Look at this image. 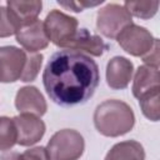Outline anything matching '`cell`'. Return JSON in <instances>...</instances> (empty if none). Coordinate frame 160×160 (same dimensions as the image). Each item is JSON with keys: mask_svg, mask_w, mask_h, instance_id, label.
I'll return each instance as SVG.
<instances>
[{"mask_svg": "<svg viewBox=\"0 0 160 160\" xmlns=\"http://www.w3.org/2000/svg\"><path fill=\"white\" fill-rule=\"evenodd\" d=\"M16 128V144L21 146H31L41 140L45 134V122L36 115L20 114L12 118Z\"/></svg>", "mask_w": 160, "mask_h": 160, "instance_id": "obj_8", "label": "cell"}, {"mask_svg": "<svg viewBox=\"0 0 160 160\" xmlns=\"http://www.w3.org/2000/svg\"><path fill=\"white\" fill-rule=\"evenodd\" d=\"M160 84H159V69L148 66V65H141L135 72L134 76V82H132V95L136 99H140L142 95L159 90Z\"/></svg>", "mask_w": 160, "mask_h": 160, "instance_id": "obj_14", "label": "cell"}, {"mask_svg": "<svg viewBox=\"0 0 160 160\" xmlns=\"http://www.w3.org/2000/svg\"><path fill=\"white\" fill-rule=\"evenodd\" d=\"M160 90V89H159ZM159 90L150 91L139 99L142 114L151 121H158L160 118V92Z\"/></svg>", "mask_w": 160, "mask_h": 160, "instance_id": "obj_16", "label": "cell"}, {"mask_svg": "<svg viewBox=\"0 0 160 160\" xmlns=\"http://www.w3.org/2000/svg\"><path fill=\"white\" fill-rule=\"evenodd\" d=\"M102 0L100 1H95V2H91V1H70V2H60L59 4L66 9H70L72 11H76V12H80L82 11L84 8H89V6H96L99 4H101Z\"/></svg>", "mask_w": 160, "mask_h": 160, "instance_id": "obj_22", "label": "cell"}, {"mask_svg": "<svg viewBox=\"0 0 160 160\" xmlns=\"http://www.w3.org/2000/svg\"><path fill=\"white\" fill-rule=\"evenodd\" d=\"M42 59H44V56L39 52H28L25 69H24V72L21 75L20 81H24V82L34 81L36 79L40 69H41Z\"/></svg>", "mask_w": 160, "mask_h": 160, "instance_id": "obj_20", "label": "cell"}, {"mask_svg": "<svg viewBox=\"0 0 160 160\" xmlns=\"http://www.w3.org/2000/svg\"><path fill=\"white\" fill-rule=\"evenodd\" d=\"M15 108L20 114H32L39 118L48 110L42 94L35 86H22L19 89L15 96Z\"/></svg>", "mask_w": 160, "mask_h": 160, "instance_id": "obj_11", "label": "cell"}, {"mask_svg": "<svg viewBox=\"0 0 160 160\" xmlns=\"http://www.w3.org/2000/svg\"><path fill=\"white\" fill-rule=\"evenodd\" d=\"M105 160H145V150L139 141L126 140L115 144L108 151Z\"/></svg>", "mask_w": 160, "mask_h": 160, "instance_id": "obj_15", "label": "cell"}, {"mask_svg": "<svg viewBox=\"0 0 160 160\" xmlns=\"http://www.w3.org/2000/svg\"><path fill=\"white\" fill-rule=\"evenodd\" d=\"M99 80V66L89 55L66 49L54 52L42 72L46 94L60 106L86 102L94 95Z\"/></svg>", "mask_w": 160, "mask_h": 160, "instance_id": "obj_1", "label": "cell"}, {"mask_svg": "<svg viewBox=\"0 0 160 160\" xmlns=\"http://www.w3.org/2000/svg\"><path fill=\"white\" fill-rule=\"evenodd\" d=\"M106 49L108 45L100 36L91 34L88 29L84 28L78 29L76 34L66 48V50H75L82 54L86 52L92 56H101Z\"/></svg>", "mask_w": 160, "mask_h": 160, "instance_id": "obj_13", "label": "cell"}, {"mask_svg": "<svg viewBox=\"0 0 160 160\" xmlns=\"http://www.w3.org/2000/svg\"><path fill=\"white\" fill-rule=\"evenodd\" d=\"M50 160H78L85 149L82 135L74 129L56 131L46 145Z\"/></svg>", "mask_w": 160, "mask_h": 160, "instance_id": "obj_3", "label": "cell"}, {"mask_svg": "<svg viewBox=\"0 0 160 160\" xmlns=\"http://www.w3.org/2000/svg\"><path fill=\"white\" fill-rule=\"evenodd\" d=\"M134 74L132 62L124 56H114L106 65V82L114 90L128 88Z\"/></svg>", "mask_w": 160, "mask_h": 160, "instance_id": "obj_10", "label": "cell"}, {"mask_svg": "<svg viewBox=\"0 0 160 160\" xmlns=\"http://www.w3.org/2000/svg\"><path fill=\"white\" fill-rule=\"evenodd\" d=\"M5 8L8 10L11 21L14 22L18 30L21 26L38 20V16L42 9V2L38 0H30V1L11 0V1H6Z\"/></svg>", "mask_w": 160, "mask_h": 160, "instance_id": "obj_12", "label": "cell"}, {"mask_svg": "<svg viewBox=\"0 0 160 160\" xmlns=\"http://www.w3.org/2000/svg\"><path fill=\"white\" fill-rule=\"evenodd\" d=\"M1 8H2V5L0 4V14H1Z\"/></svg>", "mask_w": 160, "mask_h": 160, "instance_id": "obj_23", "label": "cell"}, {"mask_svg": "<svg viewBox=\"0 0 160 160\" xmlns=\"http://www.w3.org/2000/svg\"><path fill=\"white\" fill-rule=\"evenodd\" d=\"M116 40L128 54L142 58L152 49L156 39L148 29L132 22L116 36Z\"/></svg>", "mask_w": 160, "mask_h": 160, "instance_id": "obj_6", "label": "cell"}, {"mask_svg": "<svg viewBox=\"0 0 160 160\" xmlns=\"http://www.w3.org/2000/svg\"><path fill=\"white\" fill-rule=\"evenodd\" d=\"M18 134L14 120L8 116H0V151H6L16 144Z\"/></svg>", "mask_w": 160, "mask_h": 160, "instance_id": "obj_18", "label": "cell"}, {"mask_svg": "<svg viewBox=\"0 0 160 160\" xmlns=\"http://www.w3.org/2000/svg\"><path fill=\"white\" fill-rule=\"evenodd\" d=\"M16 41L25 49L26 52H38L49 45L44 24L39 19L19 28L15 32Z\"/></svg>", "mask_w": 160, "mask_h": 160, "instance_id": "obj_9", "label": "cell"}, {"mask_svg": "<svg viewBox=\"0 0 160 160\" xmlns=\"http://www.w3.org/2000/svg\"><path fill=\"white\" fill-rule=\"evenodd\" d=\"M131 24L132 16L122 5L108 4L98 11L96 28L105 38L116 39V36Z\"/></svg>", "mask_w": 160, "mask_h": 160, "instance_id": "obj_5", "label": "cell"}, {"mask_svg": "<svg viewBox=\"0 0 160 160\" xmlns=\"http://www.w3.org/2000/svg\"><path fill=\"white\" fill-rule=\"evenodd\" d=\"M42 24L49 41L64 49L68 48L78 31V20L60 10H51Z\"/></svg>", "mask_w": 160, "mask_h": 160, "instance_id": "obj_4", "label": "cell"}, {"mask_svg": "<svg viewBox=\"0 0 160 160\" xmlns=\"http://www.w3.org/2000/svg\"><path fill=\"white\" fill-rule=\"evenodd\" d=\"M94 125L96 130L109 138L128 134L135 125V115L130 105L121 100H105L94 111Z\"/></svg>", "mask_w": 160, "mask_h": 160, "instance_id": "obj_2", "label": "cell"}, {"mask_svg": "<svg viewBox=\"0 0 160 160\" xmlns=\"http://www.w3.org/2000/svg\"><path fill=\"white\" fill-rule=\"evenodd\" d=\"M28 52L16 46H0V82H15L21 79Z\"/></svg>", "mask_w": 160, "mask_h": 160, "instance_id": "obj_7", "label": "cell"}, {"mask_svg": "<svg viewBox=\"0 0 160 160\" xmlns=\"http://www.w3.org/2000/svg\"><path fill=\"white\" fill-rule=\"evenodd\" d=\"M142 61L145 65L159 69V40H155V44L152 46V49L145 55L142 56Z\"/></svg>", "mask_w": 160, "mask_h": 160, "instance_id": "obj_21", "label": "cell"}, {"mask_svg": "<svg viewBox=\"0 0 160 160\" xmlns=\"http://www.w3.org/2000/svg\"><path fill=\"white\" fill-rule=\"evenodd\" d=\"M0 160H50L46 149L42 146H36L24 152L9 151L0 155Z\"/></svg>", "mask_w": 160, "mask_h": 160, "instance_id": "obj_19", "label": "cell"}, {"mask_svg": "<svg viewBox=\"0 0 160 160\" xmlns=\"http://www.w3.org/2000/svg\"><path fill=\"white\" fill-rule=\"evenodd\" d=\"M129 14L140 19H150L152 18L159 9V1H125L122 5Z\"/></svg>", "mask_w": 160, "mask_h": 160, "instance_id": "obj_17", "label": "cell"}]
</instances>
